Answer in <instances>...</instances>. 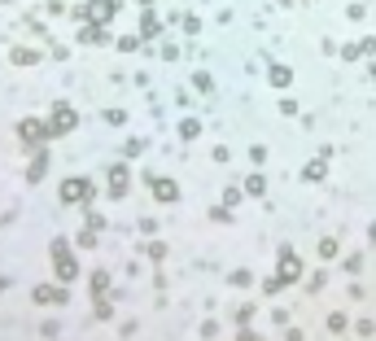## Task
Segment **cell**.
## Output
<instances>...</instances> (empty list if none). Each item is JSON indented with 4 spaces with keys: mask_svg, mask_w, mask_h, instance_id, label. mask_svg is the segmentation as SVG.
<instances>
[{
    "mask_svg": "<svg viewBox=\"0 0 376 341\" xmlns=\"http://www.w3.org/2000/svg\"><path fill=\"white\" fill-rule=\"evenodd\" d=\"M18 136H22L27 149H40L44 140H53V131H48V123H40V118H22L18 123Z\"/></svg>",
    "mask_w": 376,
    "mask_h": 341,
    "instance_id": "cell-1",
    "label": "cell"
},
{
    "mask_svg": "<svg viewBox=\"0 0 376 341\" xmlns=\"http://www.w3.org/2000/svg\"><path fill=\"white\" fill-rule=\"evenodd\" d=\"M48 254H53V267H57V280H79V267H74V258H70L66 241H53V245H48Z\"/></svg>",
    "mask_w": 376,
    "mask_h": 341,
    "instance_id": "cell-2",
    "label": "cell"
},
{
    "mask_svg": "<svg viewBox=\"0 0 376 341\" xmlns=\"http://www.w3.org/2000/svg\"><path fill=\"white\" fill-rule=\"evenodd\" d=\"M144 184H149V193H154L158 201H175V197H180V184L166 179V175H144Z\"/></svg>",
    "mask_w": 376,
    "mask_h": 341,
    "instance_id": "cell-3",
    "label": "cell"
},
{
    "mask_svg": "<svg viewBox=\"0 0 376 341\" xmlns=\"http://www.w3.org/2000/svg\"><path fill=\"white\" fill-rule=\"evenodd\" d=\"M62 201H92V184L79 179V175H70V179L62 184Z\"/></svg>",
    "mask_w": 376,
    "mask_h": 341,
    "instance_id": "cell-4",
    "label": "cell"
},
{
    "mask_svg": "<svg viewBox=\"0 0 376 341\" xmlns=\"http://www.w3.org/2000/svg\"><path fill=\"white\" fill-rule=\"evenodd\" d=\"M275 276H280V280H285V284H293V280H297V276H302V258H297V254H293V250H289V245H285V250H280V272H275Z\"/></svg>",
    "mask_w": 376,
    "mask_h": 341,
    "instance_id": "cell-5",
    "label": "cell"
},
{
    "mask_svg": "<svg viewBox=\"0 0 376 341\" xmlns=\"http://www.w3.org/2000/svg\"><path fill=\"white\" fill-rule=\"evenodd\" d=\"M74 123H79V114H74L70 105H57L53 118H48V131H53V136H62V131H74Z\"/></svg>",
    "mask_w": 376,
    "mask_h": 341,
    "instance_id": "cell-6",
    "label": "cell"
},
{
    "mask_svg": "<svg viewBox=\"0 0 376 341\" xmlns=\"http://www.w3.org/2000/svg\"><path fill=\"white\" fill-rule=\"evenodd\" d=\"M84 13H88L92 22H110V18L118 13V5H114V0H96V5H84V9H79V18H84Z\"/></svg>",
    "mask_w": 376,
    "mask_h": 341,
    "instance_id": "cell-7",
    "label": "cell"
},
{
    "mask_svg": "<svg viewBox=\"0 0 376 341\" xmlns=\"http://www.w3.org/2000/svg\"><path fill=\"white\" fill-rule=\"evenodd\" d=\"M35 302H44V306H62V302H66V289H57V284H40V289H35Z\"/></svg>",
    "mask_w": 376,
    "mask_h": 341,
    "instance_id": "cell-8",
    "label": "cell"
},
{
    "mask_svg": "<svg viewBox=\"0 0 376 341\" xmlns=\"http://www.w3.org/2000/svg\"><path fill=\"white\" fill-rule=\"evenodd\" d=\"M127 184H132V179H127V167H114V171H110V193H114V197L127 193Z\"/></svg>",
    "mask_w": 376,
    "mask_h": 341,
    "instance_id": "cell-9",
    "label": "cell"
},
{
    "mask_svg": "<svg viewBox=\"0 0 376 341\" xmlns=\"http://www.w3.org/2000/svg\"><path fill=\"white\" fill-rule=\"evenodd\" d=\"M267 79H271V88H289V84H293V70H289V66H271Z\"/></svg>",
    "mask_w": 376,
    "mask_h": 341,
    "instance_id": "cell-10",
    "label": "cell"
},
{
    "mask_svg": "<svg viewBox=\"0 0 376 341\" xmlns=\"http://www.w3.org/2000/svg\"><path fill=\"white\" fill-rule=\"evenodd\" d=\"M84 40H88V44H106V31H101V22H88V26H84Z\"/></svg>",
    "mask_w": 376,
    "mask_h": 341,
    "instance_id": "cell-11",
    "label": "cell"
},
{
    "mask_svg": "<svg viewBox=\"0 0 376 341\" xmlns=\"http://www.w3.org/2000/svg\"><path fill=\"white\" fill-rule=\"evenodd\" d=\"M158 31H162V22H158L154 13H144V18H140V35H158Z\"/></svg>",
    "mask_w": 376,
    "mask_h": 341,
    "instance_id": "cell-12",
    "label": "cell"
},
{
    "mask_svg": "<svg viewBox=\"0 0 376 341\" xmlns=\"http://www.w3.org/2000/svg\"><path fill=\"white\" fill-rule=\"evenodd\" d=\"M106 289H110V276H106V272H92V294L106 298Z\"/></svg>",
    "mask_w": 376,
    "mask_h": 341,
    "instance_id": "cell-13",
    "label": "cell"
},
{
    "mask_svg": "<svg viewBox=\"0 0 376 341\" xmlns=\"http://www.w3.org/2000/svg\"><path fill=\"white\" fill-rule=\"evenodd\" d=\"M44 171H48V157H44V153H35V162H31V175H27V179L35 184V179H44Z\"/></svg>",
    "mask_w": 376,
    "mask_h": 341,
    "instance_id": "cell-14",
    "label": "cell"
},
{
    "mask_svg": "<svg viewBox=\"0 0 376 341\" xmlns=\"http://www.w3.org/2000/svg\"><path fill=\"white\" fill-rule=\"evenodd\" d=\"M324 171H329V167H324V157H319V162H311V167L302 171V179H311V184H315V179H324Z\"/></svg>",
    "mask_w": 376,
    "mask_h": 341,
    "instance_id": "cell-15",
    "label": "cell"
},
{
    "mask_svg": "<svg viewBox=\"0 0 376 341\" xmlns=\"http://www.w3.org/2000/svg\"><path fill=\"white\" fill-rule=\"evenodd\" d=\"M197 131H202V123H197V118H184V123H180V136H184V140H193Z\"/></svg>",
    "mask_w": 376,
    "mask_h": 341,
    "instance_id": "cell-16",
    "label": "cell"
},
{
    "mask_svg": "<svg viewBox=\"0 0 376 341\" xmlns=\"http://www.w3.org/2000/svg\"><path fill=\"white\" fill-rule=\"evenodd\" d=\"M263 189H267V179H263V175H249V179H245V193H254V197H258Z\"/></svg>",
    "mask_w": 376,
    "mask_h": 341,
    "instance_id": "cell-17",
    "label": "cell"
},
{
    "mask_svg": "<svg viewBox=\"0 0 376 341\" xmlns=\"http://www.w3.org/2000/svg\"><path fill=\"white\" fill-rule=\"evenodd\" d=\"M319 258H337V241H333V236H324V241H319Z\"/></svg>",
    "mask_w": 376,
    "mask_h": 341,
    "instance_id": "cell-18",
    "label": "cell"
},
{
    "mask_svg": "<svg viewBox=\"0 0 376 341\" xmlns=\"http://www.w3.org/2000/svg\"><path fill=\"white\" fill-rule=\"evenodd\" d=\"M13 62H18V66H31L35 52H31V48H13Z\"/></svg>",
    "mask_w": 376,
    "mask_h": 341,
    "instance_id": "cell-19",
    "label": "cell"
},
{
    "mask_svg": "<svg viewBox=\"0 0 376 341\" xmlns=\"http://www.w3.org/2000/svg\"><path fill=\"white\" fill-rule=\"evenodd\" d=\"M241 341H263V337H254V332H241Z\"/></svg>",
    "mask_w": 376,
    "mask_h": 341,
    "instance_id": "cell-20",
    "label": "cell"
},
{
    "mask_svg": "<svg viewBox=\"0 0 376 341\" xmlns=\"http://www.w3.org/2000/svg\"><path fill=\"white\" fill-rule=\"evenodd\" d=\"M372 241H376V223H372Z\"/></svg>",
    "mask_w": 376,
    "mask_h": 341,
    "instance_id": "cell-21",
    "label": "cell"
}]
</instances>
